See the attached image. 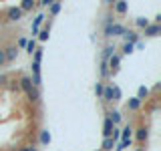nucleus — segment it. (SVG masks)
I'll list each match as a JSON object with an SVG mask.
<instances>
[{
	"instance_id": "39448f33",
	"label": "nucleus",
	"mask_w": 161,
	"mask_h": 151,
	"mask_svg": "<svg viewBox=\"0 0 161 151\" xmlns=\"http://www.w3.org/2000/svg\"><path fill=\"white\" fill-rule=\"evenodd\" d=\"M135 139H137L139 145H143L145 141L149 139V127L147 125H139V127L135 129Z\"/></svg>"
},
{
	"instance_id": "473e14b6",
	"label": "nucleus",
	"mask_w": 161,
	"mask_h": 151,
	"mask_svg": "<svg viewBox=\"0 0 161 151\" xmlns=\"http://www.w3.org/2000/svg\"><path fill=\"white\" fill-rule=\"evenodd\" d=\"M18 151H38L36 147H32V145H24V147H20Z\"/></svg>"
},
{
	"instance_id": "393cba45",
	"label": "nucleus",
	"mask_w": 161,
	"mask_h": 151,
	"mask_svg": "<svg viewBox=\"0 0 161 151\" xmlns=\"http://www.w3.org/2000/svg\"><path fill=\"white\" fill-rule=\"evenodd\" d=\"M34 50H36V38L26 40V53H28V54H32Z\"/></svg>"
},
{
	"instance_id": "e433bc0d",
	"label": "nucleus",
	"mask_w": 161,
	"mask_h": 151,
	"mask_svg": "<svg viewBox=\"0 0 161 151\" xmlns=\"http://www.w3.org/2000/svg\"><path fill=\"white\" fill-rule=\"evenodd\" d=\"M4 28V22H2V20H0V30H2Z\"/></svg>"
},
{
	"instance_id": "f3484780",
	"label": "nucleus",
	"mask_w": 161,
	"mask_h": 151,
	"mask_svg": "<svg viewBox=\"0 0 161 151\" xmlns=\"http://www.w3.org/2000/svg\"><path fill=\"white\" fill-rule=\"evenodd\" d=\"M47 18L44 14H38L36 18H34V22H32V34H38V30H40V24H42V20Z\"/></svg>"
},
{
	"instance_id": "9d476101",
	"label": "nucleus",
	"mask_w": 161,
	"mask_h": 151,
	"mask_svg": "<svg viewBox=\"0 0 161 151\" xmlns=\"http://www.w3.org/2000/svg\"><path fill=\"white\" fill-rule=\"evenodd\" d=\"M113 129H115V125L111 123V119L107 117V119H105V123H103V139L111 137V135H113Z\"/></svg>"
},
{
	"instance_id": "412c9836",
	"label": "nucleus",
	"mask_w": 161,
	"mask_h": 151,
	"mask_svg": "<svg viewBox=\"0 0 161 151\" xmlns=\"http://www.w3.org/2000/svg\"><path fill=\"white\" fill-rule=\"evenodd\" d=\"M40 143H42V145H48L50 143V133H48L47 129L40 131Z\"/></svg>"
},
{
	"instance_id": "2eb2a0df",
	"label": "nucleus",
	"mask_w": 161,
	"mask_h": 151,
	"mask_svg": "<svg viewBox=\"0 0 161 151\" xmlns=\"http://www.w3.org/2000/svg\"><path fill=\"white\" fill-rule=\"evenodd\" d=\"M115 50H117V48H115V44H107V47L103 48V60H109L115 54Z\"/></svg>"
},
{
	"instance_id": "6e6552de",
	"label": "nucleus",
	"mask_w": 161,
	"mask_h": 151,
	"mask_svg": "<svg viewBox=\"0 0 161 151\" xmlns=\"http://www.w3.org/2000/svg\"><path fill=\"white\" fill-rule=\"evenodd\" d=\"M4 57H6V63L16 60V57H18V47H14V44L6 47V48H4Z\"/></svg>"
},
{
	"instance_id": "4c0bfd02",
	"label": "nucleus",
	"mask_w": 161,
	"mask_h": 151,
	"mask_svg": "<svg viewBox=\"0 0 161 151\" xmlns=\"http://www.w3.org/2000/svg\"><path fill=\"white\" fill-rule=\"evenodd\" d=\"M97 151H101V149H97Z\"/></svg>"
},
{
	"instance_id": "f704fd0d",
	"label": "nucleus",
	"mask_w": 161,
	"mask_h": 151,
	"mask_svg": "<svg viewBox=\"0 0 161 151\" xmlns=\"http://www.w3.org/2000/svg\"><path fill=\"white\" fill-rule=\"evenodd\" d=\"M6 81H8L6 75H0V85H2V83H6Z\"/></svg>"
},
{
	"instance_id": "423d86ee",
	"label": "nucleus",
	"mask_w": 161,
	"mask_h": 151,
	"mask_svg": "<svg viewBox=\"0 0 161 151\" xmlns=\"http://www.w3.org/2000/svg\"><path fill=\"white\" fill-rule=\"evenodd\" d=\"M143 34H145V36H149V38L159 36V34H161V24H153V22H151L149 26L143 30Z\"/></svg>"
},
{
	"instance_id": "4be33fe9",
	"label": "nucleus",
	"mask_w": 161,
	"mask_h": 151,
	"mask_svg": "<svg viewBox=\"0 0 161 151\" xmlns=\"http://www.w3.org/2000/svg\"><path fill=\"white\" fill-rule=\"evenodd\" d=\"M135 24H137V26H139V28H143V30H145V28H147V26H149V24H151V22H149V20H147V18H145V16H139L137 20H135Z\"/></svg>"
},
{
	"instance_id": "aec40b11",
	"label": "nucleus",
	"mask_w": 161,
	"mask_h": 151,
	"mask_svg": "<svg viewBox=\"0 0 161 151\" xmlns=\"http://www.w3.org/2000/svg\"><path fill=\"white\" fill-rule=\"evenodd\" d=\"M149 97V89L147 87H139V91H137V99L143 103V99H147Z\"/></svg>"
},
{
	"instance_id": "c85d7f7f",
	"label": "nucleus",
	"mask_w": 161,
	"mask_h": 151,
	"mask_svg": "<svg viewBox=\"0 0 161 151\" xmlns=\"http://www.w3.org/2000/svg\"><path fill=\"white\" fill-rule=\"evenodd\" d=\"M133 48H135L133 44H127V42H125L123 44V54H131V53H133Z\"/></svg>"
},
{
	"instance_id": "ddd939ff",
	"label": "nucleus",
	"mask_w": 161,
	"mask_h": 151,
	"mask_svg": "<svg viewBox=\"0 0 161 151\" xmlns=\"http://www.w3.org/2000/svg\"><path fill=\"white\" fill-rule=\"evenodd\" d=\"M60 8H63V2H58V0H53V4L48 6V12H50V16H57V14L60 12Z\"/></svg>"
},
{
	"instance_id": "2f4dec72",
	"label": "nucleus",
	"mask_w": 161,
	"mask_h": 151,
	"mask_svg": "<svg viewBox=\"0 0 161 151\" xmlns=\"http://www.w3.org/2000/svg\"><path fill=\"white\" fill-rule=\"evenodd\" d=\"M50 4H53V0H40V2H38V6H42V8H48Z\"/></svg>"
},
{
	"instance_id": "a878e982",
	"label": "nucleus",
	"mask_w": 161,
	"mask_h": 151,
	"mask_svg": "<svg viewBox=\"0 0 161 151\" xmlns=\"http://www.w3.org/2000/svg\"><path fill=\"white\" fill-rule=\"evenodd\" d=\"M103 91H105V85H103V83H97V85H95V93H97L99 99L103 97Z\"/></svg>"
},
{
	"instance_id": "c756f323",
	"label": "nucleus",
	"mask_w": 161,
	"mask_h": 151,
	"mask_svg": "<svg viewBox=\"0 0 161 151\" xmlns=\"http://www.w3.org/2000/svg\"><path fill=\"white\" fill-rule=\"evenodd\" d=\"M113 22H115L113 14H107V16H105V26H109V24H113Z\"/></svg>"
},
{
	"instance_id": "6ab92c4d",
	"label": "nucleus",
	"mask_w": 161,
	"mask_h": 151,
	"mask_svg": "<svg viewBox=\"0 0 161 151\" xmlns=\"http://www.w3.org/2000/svg\"><path fill=\"white\" fill-rule=\"evenodd\" d=\"M48 34H50V24H48V26H44V28H42V30L38 32V40H40V42H44V40H48Z\"/></svg>"
},
{
	"instance_id": "1a4fd4ad",
	"label": "nucleus",
	"mask_w": 161,
	"mask_h": 151,
	"mask_svg": "<svg viewBox=\"0 0 161 151\" xmlns=\"http://www.w3.org/2000/svg\"><path fill=\"white\" fill-rule=\"evenodd\" d=\"M123 38H125V42H127V44H133V47L139 42V34L137 32H131V30H125Z\"/></svg>"
},
{
	"instance_id": "c9c22d12",
	"label": "nucleus",
	"mask_w": 161,
	"mask_h": 151,
	"mask_svg": "<svg viewBox=\"0 0 161 151\" xmlns=\"http://www.w3.org/2000/svg\"><path fill=\"white\" fill-rule=\"evenodd\" d=\"M137 151H147V149H145V147H137Z\"/></svg>"
},
{
	"instance_id": "cd10ccee",
	"label": "nucleus",
	"mask_w": 161,
	"mask_h": 151,
	"mask_svg": "<svg viewBox=\"0 0 161 151\" xmlns=\"http://www.w3.org/2000/svg\"><path fill=\"white\" fill-rule=\"evenodd\" d=\"M42 60V48H36L34 50V63H40Z\"/></svg>"
},
{
	"instance_id": "0eeeda50",
	"label": "nucleus",
	"mask_w": 161,
	"mask_h": 151,
	"mask_svg": "<svg viewBox=\"0 0 161 151\" xmlns=\"http://www.w3.org/2000/svg\"><path fill=\"white\" fill-rule=\"evenodd\" d=\"M107 64H109V70H111V75H113V73H117V70H119V67H121V54H117V53H115L113 57H111V59L107 60Z\"/></svg>"
},
{
	"instance_id": "a211bd4d",
	"label": "nucleus",
	"mask_w": 161,
	"mask_h": 151,
	"mask_svg": "<svg viewBox=\"0 0 161 151\" xmlns=\"http://www.w3.org/2000/svg\"><path fill=\"white\" fill-rule=\"evenodd\" d=\"M107 117L111 119V123H113L115 127L121 123V113H119V111H111V113H107Z\"/></svg>"
},
{
	"instance_id": "9b49d317",
	"label": "nucleus",
	"mask_w": 161,
	"mask_h": 151,
	"mask_svg": "<svg viewBox=\"0 0 161 151\" xmlns=\"http://www.w3.org/2000/svg\"><path fill=\"white\" fill-rule=\"evenodd\" d=\"M113 8L117 14H125L129 10V2H125V0H119V2H113Z\"/></svg>"
},
{
	"instance_id": "7ed1b4c3",
	"label": "nucleus",
	"mask_w": 161,
	"mask_h": 151,
	"mask_svg": "<svg viewBox=\"0 0 161 151\" xmlns=\"http://www.w3.org/2000/svg\"><path fill=\"white\" fill-rule=\"evenodd\" d=\"M103 101H107V103H111V101H119L121 99V91H119V87H105V91H103V97H101Z\"/></svg>"
},
{
	"instance_id": "dca6fc26",
	"label": "nucleus",
	"mask_w": 161,
	"mask_h": 151,
	"mask_svg": "<svg viewBox=\"0 0 161 151\" xmlns=\"http://www.w3.org/2000/svg\"><path fill=\"white\" fill-rule=\"evenodd\" d=\"M34 6H36V2H34V0H22L18 8L22 10V12H28V10H32Z\"/></svg>"
},
{
	"instance_id": "72a5a7b5",
	"label": "nucleus",
	"mask_w": 161,
	"mask_h": 151,
	"mask_svg": "<svg viewBox=\"0 0 161 151\" xmlns=\"http://www.w3.org/2000/svg\"><path fill=\"white\" fill-rule=\"evenodd\" d=\"M18 47H26V38H20L18 40Z\"/></svg>"
},
{
	"instance_id": "f8f14e48",
	"label": "nucleus",
	"mask_w": 161,
	"mask_h": 151,
	"mask_svg": "<svg viewBox=\"0 0 161 151\" xmlns=\"http://www.w3.org/2000/svg\"><path fill=\"white\" fill-rule=\"evenodd\" d=\"M127 109L133 111V113H135V111H139V109H141V101H139L137 97H131V99L127 101Z\"/></svg>"
},
{
	"instance_id": "f03ea898",
	"label": "nucleus",
	"mask_w": 161,
	"mask_h": 151,
	"mask_svg": "<svg viewBox=\"0 0 161 151\" xmlns=\"http://www.w3.org/2000/svg\"><path fill=\"white\" fill-rule=\"evenodd\" d=\"M125 28L123 24H119V22H113V24H109V26H105V36L107 38H115V36H123L125 34Z\"/></svg>"
},
{
	"instance_id": "f257e3e1",
	"label": "nucleus",
	"mask_w": 161,
	"mask_h": 151,
	"mask_svg": "<svg viewBox=\"0 0 161 151\" xmlns=\"http://www.w3.org/2000/svg\"><path fill=\"white\" fill-rule=\"evenodd\" d=\"M18 83H20V89L26 93V97H28L30 103H38V101H40V91L32 85V79H30L28 75H22Z\"/></svg>"
},
{
	"instance_id": "7c9ffc66",
	"label": "nucleus",
	"mask_w": 161,
	"mask_h": 151,
	"mask_svg": "<svg viewBox=\"0 0 161 151\" xmlns=\"http://www.w3.org/2000/svg\"><path fill=\"white\" fill-rule=\"evenodd\" d=\"M6 64V57H4V48H0V67Z\"/></svg>"
},
{
	"instance_id": "4468645a",
	"label": "nucleus",
	"mask_w": 161,
	"mask_h": 151,
	"mask_svg": "<svg viewBox=\"0 0 161 151\" xmlns=\"http://www.w3.org/2000/svg\"><path fill=\"white\" fill-rule=\"evenodd\" d=\"M115 143H117V141H115L113 137H107V139H103V145H101V151H111L115 147Z\"/></svg>"
},
{
	"instance_id": "bb28decb",
	"label": "nucleus",
	"mask_w": 161,
	"mask_h": 151,
	"mask_svg": "<svg viewBox=\"0 0 161 151\" xmlns=\"http://www.w3.org/2000/svg\"><path fill=\"white\" fill-rule=\"evenodd\" d=\"M32 73L34 79H40V63H32Z\"/></svg>"
},
{
	"instance_id": "5701e85b",
	"label": "nucleus",
	"mask_w": 161,
	"mask_h": 151,
	"mask_svg": "<svg viewBox=\"0 0 161 151\" xmlns=\"http://www.w3.org/2000/svg\"><path fill=\"white\" fill-rule=\"evenodd\" d=\"M131 133H133V129H131V127H129V125H127V127H125L123 131H121V135H119V139H121V141H125V139H131Z\"/></svg>"
},
{
	"instance_id": "b1692460",
	"label": "nucleus",
	"mask_w": 161,
	"mask_h": 151,
	"mask_svg": "<svg viewBox=\"0 0 161 151\" xmlns=\"http://www.w3.org/2000/svg\"><path fill=\"white\" fill-rule=\"evenodd\" d=\"M109 75H111L109 64H107V60H103V63H101V77H103V79H107Z\"/></svg>"
},
{
	"instance_id": "20e7f679",
	"label": "nucleus",
	"mask_w": 161,
	"mask_h": 151,
	"mask_svg": "<svg viewBox=\"0 0 161 151\" xmlns=\"http://www.w3.org/2000/svg\"><path fill=\"white\" fill-rule=\"evenodd\" d=\"M22 16H24V12L18 6L6 8V20H8V22H18V20H22Z\"/></svg>"
}]
</instances>
